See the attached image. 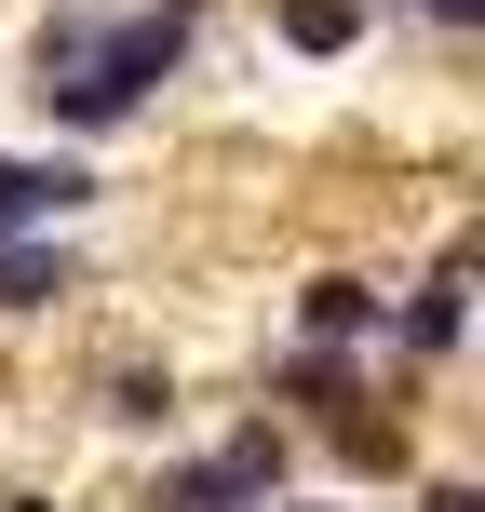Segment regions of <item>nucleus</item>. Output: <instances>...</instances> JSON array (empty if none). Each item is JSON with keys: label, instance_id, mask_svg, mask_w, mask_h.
<instances>
[{"label": "nucleus", "instance_id": "f257e3e1", "mask_svg": "<svg viewBox=\"0 0 485 512\" xmlns=\"http://www.w3.org/2000/svg\"><path fill=\"white\" fill-rule=\"evenodd\" d=\"M189 27H203V0H149V14H122V27L54 14V27H41V81H27V95H41L68 135H108V122L149 108V81L189 54Z\"/></svg>", "mask_w": 485, "mask_h": 512}, {"label": "nucleus", "instance_id": "f03ea898", "mask_svg": "<svg viewBox=\"0 0 485 512\" xmlns=\"http://www.w3.org/2000/svg\"><path fill=\"white\" fill-rule=\"evenodd\" d=\"M270 486H283V445H270V432H243L230 459L162 472V512H270Z\"/></svg>", "mask_w": 485, "mask_h": 512}, {"label": "nucleus", "instance_id": "7ed1b4c3", "mask_svg": "<svg viewBox=\"0 0 485 512\" xmlns=\"http://www.w3.org/2000/svg\"><path fill=\"white\" fill-rule=\"evenodd\" d=\"M81 203H95V176H81V162H0V243H41V230H68Z\"/></svg>", "mask_w": 485, "mask_h": 512}, {"label": "nucleus", "instance_id": "20e7f679", "mask_svg": "<svg viewBox=\"0 0 485 512\" xmlns=\"http://www.w3.org/2000/svg\"><path fill=\"white\" fill-rule=\"evenodd\" d=\"M297 324H310V351H351V337L391 324V297H378V283H351V270H324V283L297 297Z\"/></svg>", "mask_w": 485, "mask_h": 512}, {"label": "nucleus", "instance_id": "39448f33", "mask_svg": "<svg viewBox=\"0 0 485 512\" xmlns=\"http://www.w3.org/2000/svg\"><path fill=\"white\" fill-rule=\"evenodd\" d=\"M459 324H472V270L445 256V270L405 297V351H459Z\"/></svg>", "mask_w": 485, "mask_h": 512}, {"label": "nucleus", "instance_id": "423d86ee", "mask_svg": "<svg viewBox=\"0 0 485 512\" xmlns=\"http://www.w3.org/2000/svg\"><path fill=\"white\" fill-rule=\"evenodd\" d=\"M54 297H68V230L0 243V310H54Z\"/></svg>", "mask_w": 485, "mask_h": 512}, {"label": "nucleus", "instance_id": "0eeeda50", "mask_svg": "<svg viewBox=\"0 0 485 512\" xmlns=\"http://www.w3.org/2000/svg\"><path fill=\"white\" fill-rule=\"evenodd\" d=\"M351 0H283V41H297V54H337V41H351Z\"/></svg>", "mask_w": 485, "mask_h": 512}, {"label": "nucleus", "instance_id": "6e6552de", "mask_svg": "<svg viewBox=\"0 0 485 512\" xmlns=\"http://www.w3.org/2000/svg\"><path fill=\"white\" fill-rule=\"evenodd\" d=\"M297 405H324V418H351V364H337V351H310V364H297Z\"/></svg>", "mask_w": 485, "mask_h": 512}, {"label": "nucleus", "instance_id": "1a4fd4ad", "mask_svg": "<svg viewBox=\"0 0 485 512\" xmlns=\"http://www.w3.org/2000/svg\"><path fill=\"white\" fill-rule=\"evenodd\" d=\"M176 405V378H149V364H122V378H108V418H162Z\"/></svg>", "mask_w": 485, "mask_h": 512}, {"label": "nucleus", "instance_id": "9d476101", "mask_svg": "<svg viewBox=\"0 0 485 512\" xmlns=\"http://www.w3.org/2000/svg\"><path fill=\"white\" fill-rule=\"evenodd\" d=\"M418 512H485V486H432V499H418Z\"/></svg>", "mask_w": 485, "mask_h": 512}, {"label": "nucleus", "instance_id": "9b49d317", "mask_svg": "<svg viewBox=\"0 0 485 512\" xmlns=\"http://www.w3.org/2000/svg\"><path fill=\"white\" fill-rule=\"evenodd\" d=\"M432 14H445V27H472V14H485V0H432Z\"/></svg>", "mask_w": 485, "mask_h": 512}, {"label": "nucleus", "instance_id": "f8f14e48", "mask_svg": "<svg viewBox=\"0 0 485 512\" xmlns=\"http://www.w3.org/2000/svg\"><path fill=\"white\" fill-rule=\"evenodd\" d=\"M14 512H54V499H14Z\"/></svg>", "mask_w": 485, "mask_h": 512}]
</instances>
